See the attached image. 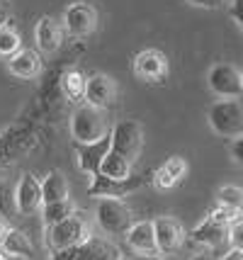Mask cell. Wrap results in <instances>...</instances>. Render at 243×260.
I'll return each instance as SVG.
<instances>
[{
  "instance_id": "23",
  "label": "cell",
  "mask_w": 243,
  "mask_h": 260,
  "mask_svg": "<svg viewBox=\"0 0 243 260\" xmlns=\"http://www.w3.org/2000/svg\"><path fill=\"white\" fill-rule=\"evenodd\" d=\"M61 85H63V92L68 95L71 100L81 102L83 95H85V76L81 71H66L63 78H61Z\"/></svg>"
},
{
  "instance_id": "30",
  "label": "cell",
  "mask_w": 243,
  "mask_h": 260,
  "mask_svg": "<svg viewBox=\"0 0 243 260\" xmlns=\"http://www.w3.org/2000/svg\"><path fill=\"white\" fill-rule=\"evenodd\" d=\"M219 260H243V250H236V248L226 250V253H224Z\"/></svg>"
},
{
  "instance_id": "36",
  "label": "cell",
  "mask_w": 243,
  "mask_h": 260,
  "mask_svg": "<svg viewBox=\"0 0 243 260\" xmlns=\"http://www.w3.org/2000/svg\"><path fill=\"white\" fill-rule=\"evenodd\" d=\"M0 260H8V253L3 250V246H0Z\"/></svg>"
},
{
  "instance_id": "22",
  "label": "cell",
  "mask_w": 243,
  "mask_h": 260,
  "mask_svg": "<svg viewBox=\"0 0 243 260\" xmlns=\"http://www.w3.org/2000/svg\"><path fill=\"white\" fill-rule=\"evenodd\" d=\"M3 250L8 255H32V243L24 234L15 231V229H8V234L3 238Z\"/></svg>"
},
{
  "instance_id": "2",
  "label": "cell",
  "mask_w": 243,
  "mask_h": 260,
  "mask_svg": "<svg viewBox=\"0 0 243 260\" xmlns=\"http://www.w3.org/2000/svg\"><path fill=\"white\" fill-rule=\"evenodd\" d=\"M71 136L76 144H95L110 136V122L102 110L83 105L71 114Z\"/></svg>"
},
{
  "instance_id": "15",
  "label": "cell",
  "mask_w": 243,
  "mask_h": 260,
  "mask_svg": "<svg viewBox=\"0 0 243 260\" xmlns=\"http://www.w3.org/2000/svg\"><path fill=\"white\" fill-rule=\"evenodd\" d=\"M185 173H187V160L183 156H170L161 168L153 173V185L158 190H170L185 178Z\"/></svg>"
},
{
  "instance_id": "27",
  "label": "cell",
  "mask_w": 243,
  "mask_h": 260,
  "mask_svg": "<svg viewBox=\"0 0 243 260\" xmlns=\"http://www.w3.org/2000/svg\"><path fill=\"white\" fill-rule=\"evenodd\" d=\"M231 20L238 24V29L243 32V0H231V8H229Z\"/></svg>"
},
{
  "instance_id": "35",
  "label": "cell",
  "mask_w": 243,
  "mask_h": 260,
  "mask_svg": "<svg viewBox=\"0 0 243 260\" xmlns=\"http://www.w3.org/2000/svg\"><path fill=\"white\" fill-rule=\"evenodd\" d=\"M117 258H119V255H115V253H107L102 260H117Z\"/></svg>"
},
{
  "instance_id": "17",
  "label": "cell",
  "mask_w": 243,
  "mask_h": 260,
  "mask_svg": "<svg viewBox=\"0 0 243 260\" xmlns=\"http://www.w3.org/2000/svg\"><path fill=\"white\" fill-rule=\"evenodd\" d=\"M39 54L32 51V49H20L17 54H12L8 58V71H10L15 78H34L39 73Z\"/></svg>"
},
{
  "instance_id": "3",
  "label": "cell",
  "mask_w": 243,
  "mask_h": 260,
  "mask_svg": "<svg viewBox=\"0 0 243 260\" xmlns=\"http://www.w3.org/2000/svg\"><path fill=\"white\" fill-rule=\"evenodd\" d=\"M95 221L107 236H124L134 224L131 209L119 197H100L95 204Z\"/></svg>"
},
{
  "instance_id": "16",
  "label": "cell",
  "mask_w": 243,
  "mask_h": 260,
  "mask_svg": "<svg viewBox=\"0 0 243 260\" xmlns=\"http://www.w3.org/2000/svg\"><path fill=\"white\" fill-rule=\"evenodd\" d=\"M34 42L39 46V51L44 54H54L58 46H61V27L54 17H39L37 20V27H34Z\"/></svg>"
},
{
  "instance_id": "26",
  "label": "cell",
  "mask_w": 243,
  "mask_h": 260,
  "mask_svg": "<svg viewBox=\"0 0 243 260\" xmlns=\"http://www.w3.org/2000/svg\"><path fill=\"white\" fill-rule=\"evenodd\" d=\"M229 243H231V248L236 250H243V221L238 219L236 224H231V229H229V238H226Z\"/></svg>"
},
{
  "instance_id": "12",
  "label": "cell",
  "mask_w": 243,
  "mask_h": 260,
  "mask_svg": "<svg viewBox=\"0 0 243 260\" xmlns=\"http://www.w3.org/2000/svg\"><path fill=\"white\" fill-rule=\"evenodd\" d=\"M15 207L20 214H34L37 209L42 207V182L37 180L32 173H24L17 190H15Z\"/></svg>"
},
{
  "instance_id": "21",
  "label": "cell",
  "mask_w": 243,
  "mask_h": 260,
  "mask_svg": "<svg viewBox=\"0 0 243 260\" xmlns=\"http://www.w3.org/2000/svg\"><path fill=\"white\" fill-rule=\"evenodd\" d=\"M76 214V204L71 200H61V202H51V204H44L42 209V219L47 226H54V224H61L63 219Z\"/></svg>"
},
{
  "instance_id": "34",
  "label": "cell",
  "mask_w": 243,
  "mask_h": 260,
  "mask_svg": "<svg viewBox=\"0 0 243 260\" xmlns=\"http://www.w3.org/2000/svg\"><path fill=\"white\" fill-rule=\"evenodd\" d=\"M117 260H153V258H144V255H129V258H117Z\"/></svg>"
},
{
  "instance_id": "25",
  "label": "cell",
  "mask_w": 243,
  "mask_h": 260,
  "mask_svg": "<svg viewBox=\"0 0 243 260\" xmlns=\"http://www.w3.org/2000/svg\"><path fill=\"white\" fill-rule=\"evenodd\" d=\"M217 202L219 207H229V209H243V187H236V185H224L217 192Z\"/></svg>"
},
{
  "instance_id": "4",
  "label": "cell",
  "mask_w": 243,
  "mask_h": 260,
  "mask_svg": "<svg viewBox=\"0 0 243 260\" xmlns=\"http://www.w3.org/2000/svg\"><path fill=\"white\" fill-rule=\"evenodd\" d=\"M144 148V129L134 119H122L110 129V151L129 160L131 166L139 160Z\"/></svg>"
},
{
  "instance_id": "7",
  "label": "cell",
  "mask_w": 243,
  "mask_h": 260,
  "mask_svg": "<svg viewBox=\"0 0 243 260\" xmlns=\"http://www.w3.org/2000/svg\"><path fill=\"white\" fill-rule=\"evenodd\" d=\"M207 85L221 100H238L243 95L241 71L231 63H214L207 73Z\"/></svg>"
},
{
  "instance_id": "6",
  "label": "cell",
  "mask_w": 243,
  "mask_h": 260,
  "mask_svg": "<svg viewBox=\"0 0 243 260\" xmlns=\"http://www.w3.org/2000/svg\"><path fill=\"white\" fill-rule=\"evenodd\" d=\"M90 238H93V234H90L88 221H85L83 216H78V214L63 219L61 224L49 226V246H51V250L73 248V246L88 243Z\"/></svg>"
},
{
  "instance_id": "28",
  "label": "cell",
  "mask_w": 243,
  "mask_h": 260,
  "mask_svg": "<svg viewBox=\"0 0 243 260\" xmlns=\"http://www.w3.org/2000/svg\"><path fill=\"white\" fill-rule=\"evenodd\" d=\"M231 158L238 163V166H243V134L236 136L231 144Z\"/></svg>"
},
{
  "instance_id": "1",
  "label": "cell",
  "mask_w": 243,
  "mask_h": 260,
  "mask_svg": "<svg viewBox=\"0 0 243 260\" xmlns=\"http://www.w3.org/2000/svg\"><path fill=\"white\" fill-rule=\"evenodd\" d=\"M238 216H241L238 209H229V207H219L217 204L204 216V221H199L195 226L192 241L199 243V246H207V248H217L229 238V229H231V224L238 221Z\"/></svg>"
},
{
  "instance_id": "18",
  "label": "cell",
  "mask_w": 243,
  "mask_h": 260,
  "mask_svg": "<svg viewBox=\"0 0 243 260\" xmlns=\"http://www.w3.org/2000/svg\"><path fill=\"white\" fill-rule=\"evenodd\" d=\"M110 250H105V246H100L97 241H88V243H81V246H73V248L66 250H54L51 260H102Z\"/></svg>"
},
{
  "instance_id": "11",
  "label": "cell",
  "mask_w": 243,
  "mask_h": 260,
  "mask_svg": "<svg viewBox=\"0 0 243 260\" xmlns=\"http://www.w3.org/2000/svg\"><path fill=\"white\" fill-rule=\"evenodd\" d=\"M124 238H127V246L136 255H144V258L161 255L158 246H156V236H153V221H134L124 234Z\"/></svg>"
},
{
  "instance_id": "33",
  "label": "cell",
  "mask_w": 243,
  "mask_h": 260,
  "mask_svg": "<svg viewBox=\"0 0 243 260\" xmlns=\"http://www.w3.org/2000/svg\"><path fill=\"white\" fill-rule=\"evenodd\" d=\"M3 24H8V12L0 8V27H3Z\"/></svg>"
},
{
  "instance_id": "24",
  "label": "cell",
  "mask_w": 243,
  "mask_h": 260,
  "mask_svg": "<svg viewBox=\"0 0 243 260\" xmlns=\"http://www.w3.org/2000/svg\"><path fill=\"white\" fill-rule=\"evenodd\" d=\"M22 49V42H20V34L15 27L10 24H3L0 27V56L10 58L12 54H17Z\"/></svg>"
},
{
  "instance_id": "37",
  "label": "cell",
  "mask_w": 243,
  "mask_h": 260,
  "mask_svg": "<svg viewBox=\"0 0 243 260\" xmlns=\"http://www.w3.org/2000/svg\"><path fill=\"white\" fill-rule=\"evenodd\" d=\"M241 83H243V71H241Z\"/></svg>"
},
{
  "instance_id": "9",
  "label": "cell",
  "mask_w": 243,
  "mask_h": 260,
  "mask_svg": "<svg viewBox=\"0 0 243 260\" xmlns=\"http://www.w3.org/2000/svg\"><path fill=\"white\" fill-rule=\"evenodd\" d=\"M153 236L161 255H173L185 243V229L175 216H156L153 219Z\"/></svg>"
},
{
  "instance_id": "31",
  "label": "cell",
  "mask_w": 243,
  "mask_h": 260,
  "mask_svg": "<svg viewBox=\"0 0 243 260\" xmlns=\"http://www.w3.org/2000/svg\"><path fill=\"white\" fill-rule=\"evenodd\" d=\"M190 260H214V258H212L209 253H197V255H192Z\"/></svg>"
},
{
  "instance_id": "5",
  "label": "cell",
  "mask_w": 243,
  "mask_h": 260,
  "mask_svg": "<svg viewBox=\"0 0 243 260\" xmlns=\"http://www.w3.org/2000/svg\"><path fill=\"white\" fill-rule=\"evenodd\" d=\"M207 122L214 134L224 139H236L243 134V102L238 100H219L209 107Z\"/></svg>"
},
{
  "instance_id": "19",
  "label": "cell",
  "mask_w": 243,
  "mask_h": 260,
  "mask_svg": "<svg viewBox=\"0 0 243 260\" xmlns=\"http://www.w3.org/2000/svg\"><path fill=\"white\" fill-rule=\"evenodd\" d=\"M68 200V180L61 170H51L42 182V204Z\"/></svg>"
},
{
  "instance_id": "13",
  "label": "cell",
  "mask_w": 243,
  "mask_h": 260,
  "mask_svg": "<svg viewBox=\"0 0 243 260\" xmlns=\"http://www.w3.org/2000/svg\"><path fill=\"white\" fill-rule=\"evenodd\" d=\"M95 10L88 3H73L63 12V27L68 29L73 37H85L95 29Z\"/></svg>"
},
{
  "instance_id": "32",
  "label": "cell",
  "mask_w": 243,
  "mask_h": 260,
  "mask_svg": "<svg viewBox=\"0 0 243 260\" xmlns=\"http://www.w3.org/2000/svg\"><path fill=\"white\" fill-rule=\"evenodd\" d=\"M5 234H8V224L0 219V243H3V238H5Z\"/></svg>"
},
{
  "instance_id": "10",
  "label": "cell",
  "mask_w": 243,
  "mask_h": 260,
  "mask_svg": "<svg viewBox=\"0 0 243 260\" xmlns=\"http://www.w3.org/2000/svg\"><path fill=\"white\" fill-rule=\"evenodd\" d=\"M83 100L88 107H95V110H107L112 100H115V83L110 76L105 73H93L90 78H85V95Z\"/></svg>"
},
{
  "instance_id": "20",
  "label": "cell",
  "mask_w": 243,
  "mask_h": 260,
  "mask_svg": "<svg viewBox=\"0 0 243 260\" xmlns=\"http://www.w3.org/2000/svg\"><path fill=\"white\" fill-rule=\"evenodd\" d=\"M100 175L107 178V180H117V182L129 180L131 178V163L124 160L122 156L112 153V151H107V156L100 163Z\"/></svg>"
},
{
  "instance_id": "8",
  "label": "cell",
  "mask_w": 243,
  "mask_h": 260,
  "mask_svg": "<svg viewBox=\"0 0 243 260\" xmlns=\"http://www.w3.org/2000/svg\"><path fill=\"white\" fill-rule=\"evenodd\" d=\"M168 56L158 49H144L134 56V76L144 83H163L168 78Z\"/></svg>"
},
{
  "instance_id": "29",
  "label": "cell",
  "mask_w": 243,
  "mask_h": 260,
  "mask_svg": "<svg viewBox=\"0 0 243 260\" xmlns=\"http://www.w3.org/2000/svg\"><path fill=\"white\" fill-rule=\"evenodd\" d=\"M190 5H197V8H219L224 0H187Z\"/></svg>"
},
{
  "instance_id": "14",
  "label": "cell",
  "mask_w": 243,
  "mask_h": 260,
  "mask_svg": "<svg viewBox=\"0 0 243 260\" xmlns=\"http://www.w3.org/2000/svg\"><path fill=\"white\" fill-rule=\"evenodd\" d=\"M110 151V136L100 139L95 144H76V153H78V168L90 175V180L100 175V163Z\"/></svg>"
}]
</instances>
